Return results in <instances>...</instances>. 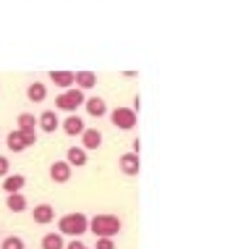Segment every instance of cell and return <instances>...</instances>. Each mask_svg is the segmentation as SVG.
<instances>
[{"label": "cell", "instance_id": "cell-21", "mask_svg": "<svg viewBox=\"0 0 238 249\" xmlns=\"http://www.w3.org/2000/svg\"><path fill=\"white\" fill-rule=\"evenodd\" d=\"M52 82H55L58 87H71L73 84V73H68V71H52Z\"/></svg>", "mask_w": 238, "mask_h": 249}, {"label": "cell", "instance_id": "cell-24", "mask_svg": "<svg viewBox=\"0 0 238 249\" xmlns=\"http://www.w3.org/2000/svg\"><path fill=\"white\" fill-rule=\"evenodd\" d=\"M63 249H89V247H86L81 239H71V241H68V244H66Z\"/></svg>", "mask_w": 238, "mask_h": 249}, {"label": "cell", "instance_id": "cell-14", "mask_svg": "<svg viewBox=\"0 0 238 249\" xmlns=\"http://www.w3.org/2000/svg\"><path fill=\"white\" fill-rule=\"evenodd\" d=\"M5 144H8V150H11V152H16V155H18V152H24L26 147H29V144H26V139H24V134L18 131V129H16V131H11L8 137H5Z\"/></svg>", "mask_w": 238, "mask_h": 249}, {"label": "cell", "instance_id": "cell-3", "mask_svg": "<svg viewBox=\"0 0 238 249\" xmlns=\"http://www.w3.org/2000/svg\"><path fill=\"white\" fill-rule=\"evenodd\" d=\"M110 121H113V126L128 131V129L136 126V113H134V107H115V110L110 113Z\"/></svg>", "mask_w": 238, "mask_h": 249}, {"label": "cell", "instance_id": "cell-10", "mask_svg": "<svg viewBox=\"0 0 238 249\" xmlns=\"http://www.w3.org/2000/svg\"><path fill=\"white\" fill-rule=\"evenodd\" d=\"M24 186H26V176H21V173H8V176H3V189H5V194L21 192Z\"/></svg>", "mask_w": 238, "mask_h": 249}, {"label": "cell", "instance_id": "cell-2", "mask_svg": "<svg viewBox=\"0 0 238 249\" xmlns=\"http://www.w3.org/2000/svg\"><path fill=\"white\" fill-rule=\"evenodd\" d=\"M89 228V218L84 213H68L58 220V233L60 236H71V239H81Z\"/></svg>", "mask_w": 238, "mask_h": 249}, {"label": "cell", "instance_id": "cell-13", "mask_svg": "<svg viewBox=\"0 0 238 249\" xmlns=\"http://www.w3.org/2000/svg\"><path fill=\"white\" fill-rule=\"evenodd\" d=\"M37 126H39V129H42V131L52 134V131H55L58 126H60V121H58V116H55V113H52V110H45L42 116L37 118Z\"/></svg>", "mask_w": 238, "mask_h": 249}, {"label": "cell", "instance_id": "cell-11", "mask_svg": "<svg viewBox=\"0 0 238 249\" xmlns=\"http://www.w3.org/2000/svg\"><path fill=\"white\" fill-rule=\"evenodd\" d=\"M5 207H8L11 213H24L26 207H29V199L24 197V192H13L5 197Z\"/></svg>", "mask_w": 238, "mask_h": 249}, {"label": "cell", "instance_id": "cell-12", "mask_svg": "<svg viewBox=\"0 0 238 249\" xmlns=\"http://www.w3.org/2000/svg\"><path fill=\"white\" fill-rule=\"evenodd\" d=\"M86 150H81V147H68V152H66V163L71 165V168H84L86 165Z\"/></svg>", "mask_w": 238, "mask_h": 249}, {"label": "cell", "instance_id": "cell-22", "mask_svg": "<svg viewBox=\"0 0 238 249\" xmlns=\"http://www.w3.org/2000/svg\"><path fill=\"white\" fill-rule=\"evenodd\" d=\"M8 173H11V160L5 158V155H0V178L8 176Z\"/></svg>", "mask_w": 238, "mask_h": 249}, {"label": "cell", "instance_id": "cell-9", "mask_svg": "<svg viewBox=\"0 0 238 249\" xmlns=\"http://www.w3.org/2000/svg\"><path fill=\"white\" fill-rule=\"evenodd\" d=\"M79 137H81V150H97L102 144V134L97 129H84Z\"/></svg>", "mask_w": 238, "mask_h": 249}, {"label": "cell", "instance_id": "cell-7", "mask_svg": "<svg viewBox=\"0 0 238 249\" xmlns=\"http://www.w3.org/2000/svg\"><path fill=\"white\" fill-rule=\"evenodd\" d=\"M73 176V168L66 163V160H55V163L50 165V178L55 181V184H66V181H71Z\"/></svg>", "mask_w": 238, "mask_h": 249}, {"label": "cell", "instance_id": "cell-20", "mask_svg": "<svg viewBox=\"0 0 238 249\" xmlns=\"http://www.w3.org/2000/svg\"><path fill=\"white\" fill-rule=\"evenodd\" d=\"M0 249H26V244L21 236H5L0 241Z\"/></svg>", "mask_w": 238, "mask_h": 249}, {"label": "cell", "instance_id": "cell-5", "mask_svg": "<svg viewBox=\"0 0 238 249\" xmlns=\"http://www.w3.org/2000/svg\"><path fill=\"white\" fill-rule=\"evenodd\" d=\"M55 105L60 107V110H76L79 105H84V92L81 89H71V92H63V95H58Z\"/></svg>", "mask_w": 238, "mask_h": 249}, {"label": "cell", "instance_id": "cell-1", "mask_svg": "<svg viewBox=\"0 0 238 249\" xmlns=\"http://www.w3.org/2000/svg\"><path fill=\"white\" fill-rule=\"evenodd\" d=\"M120 228H123V223H120L118 215L102 213V215H94L89 220V228H86V231L94 233L97 239H115L120 233Z\"/></svg>", "mask_w": 238, "mask_h": 249}, {"label": "cell", "instance_id": "cell-23", "mask_svg": "<svg viewBox=\"0 0 238 249\" xmlns=\"http://www.w3.org/2000/svg\"><path fill=\"white\" fill-rule=\"evenodd\" d=\"M94 249H115V239H97Z\"/></svg>", "mask_w": 238, "mask_h": 249}, {"label": "cell", "instance_id": "cell-19", "mask_svg": "<svg viewBox=\"0 0 238 249\" xmlns=\"http://www.w3.org/2000/svg\"><path fill=\"white\" fill-rule=\"evenodd\" d=\"M73 82H76L81 89H89V87L97 84V76H94V73H89V71H81V73H76V76H73Z\"/></svg>", "mask_w": 238, "mask_h": 249}, {"label": "cell", "instance_id": "cell-17", "mask_svg": "<svg viewBox=\"0 0 238 249\" xmlns=\"http://www.w3.org/2000/svg\"><path fill=\"white\" fill-rule=\"evenodd\" d=\"M26 95H29V100H32V103H42V100L47 97V87H45L42 82H34V84H29V89H26Z\"/></svg>", "mask_w": 238, "mask_h": 249}, {"label": "cell", "instance_id": "cell-18", "mask_svg": "<svg viewBox=\"0 0 238 249\" xmlns=\"http://www.w3.org/2000/svg\"><path fill=\"white\" fill-rule=\"evenodd\" d=\"M86 113L94 116V118H102L107 113V107H105V103H102L100 97H92V100H86Z\"/></svg>", "mask_w": 238, "mask_h": 249}, {"label": "cell", "instance_id": "cell-6", "mask_svg": "<svg viewBox=\"0 0 238 249\" xmlns=\"http://www.w3.org/2000/svg\"><path fill=\"white\" fill-rule=\"evenodd\" d=\"M55 207L52 205H47V202H39L37 207H32V220L37 226H47V223H52L55 220Z\"/></svg>", "mask_w": 238, "mask_h": 249}, {"label": "cell", "instance_id": "cell-8", "mask_svg": "<svg viewBox=\"0 0 238 249\" xmlns=\"http://www.w3.org/2000/svg\"><path fill=\"white\" fill-rule=\"evenodd\" d=\"M118 168H120V173H123V176H136V173H139V155H136V152L120 155Z\"/></svg>", "mask_w": 238, "mask_h": 249}, {"label": "cell", "instance_id": "cell-4", "mask_svg": "<svg viewBox=\"0 0 238 249\" xmlns=\"http://www.w3.org/2000/svg\"><path fill=\"white\" fill-rule=\"evenodd\" d=\"M16 124H18V131L24 134V139H26V144H34L37 142V118L32 116V113H21V116L16 118Z\"/></svg>", "mask_w": 238, "mask_h": 249}, {"label": "cell", "instance_id": "cell-16", "mask_svg": "<svg viewBox=\"0 0 238 249\" xmlns=\"http://www.w3.org/2000/svg\"><path fill=\"white\" fill-rule=\"evenodd\" d=\"M39 247H42V249H63L66 247V241H63V236H60V233L55 231V233H45V236H42V241H39Z\"/></svg>", "mask_w": 238, "mask_h": 249}, {"label": "cell", "instance_id": "cell-15", "mask_svg": "<svg viewBox=\"0 0 238 249\" xmlns=\"http://www.w3.org/2000/svg\"><path fill=\"white\" fill-rule=\"evenodd\" d=\"M63 131L68 134V137H79V134L84 131V121H81L79 116H68L63 121Z\"/></svg>", "mask_w": 238, "mask_h": 249}]
</instances>
